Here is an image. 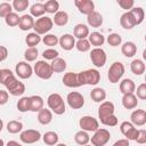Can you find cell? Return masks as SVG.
I'll list each match as a JSON object with an SVG mask.
<instances>
[{
	"label": "cell",
	"instance_id": "ba28073f",
	"mask_svg": "<svg viewBox=\"0 0 146 146\" xmlns=\"http://www.w3.org/2000/svg\"><path fill=\"white\" fill-rule=\"evenodd\" d=\"M90 60L95 67H103L106 64L107 56L103 48H94L90 50Z\"/></svg>",
	"mask_w": 146,
	"mask_h": 146
},
{
	"label": "cell",
	"instance_id": "603a6c76",
	"mask_svg": "<svg viewBox=\"0 0 146 146\" xmlns=\"http://www.w3.org/2000/svg\"><path fill=\"white\" fill-rule=\"evenodd\" d=\"M88 41L91 46H94L95 48H102V46L105 42V36L100 33V32H91L88 35Z\"/></svg>",
	"mask_w": 146,
	"mask_h": 146
},
{
	"label": "cell",
	"instance_id": "be15d7a7",
	"mask_svg": "<svg viewBox=\"0 0 146 146\" xmlns=\"http://www.w3.org/2000/svg\"><path fill=\"white\" fill-rule=\"evenodd\" d=\"M83 146H92V145H90V144H87V145H83Z\"/></svg>",
	"mask_w": 146,
	"mask_h": 146
},
{
	"label": "cell",
	"instance_id": "7c38bea8",
	"mask_svg": "<svg viewBox=\"0 0 146 146\" xmlns=\"http://www.w3.org/2000/svg\"><path fill=\"white\" fill-rule=\"evenodd\" d=\"M41 133L39 130L35 129H27V130H23L19 133V139L22 143L24 144H34L36 141H39L41 139Z\"/></svg>",
	"mask_w": 146,
	"mask_h": 146
},
{
	"label": "cell",
	"instance_id": "7402d4cb",
	"mask_svg": "<svg viewBox=\"0 0 146 146\" xmlns=\"http://www.w3.org/2000/svg\"><path fill=\"white\" fill-rule=\"evenodd\" d=\"M89 27L86 25V24H82V23H79L74 26L73 29V36L78 40L80 39H87L88 35H89Z\"/></svg>",
	"mask_w": 146,
	"mask_h": 146
},
{
	"label": "cell",
	"instance_id": "f6af8a7d",
	"mask_svg": "<svg viewBox=\"0 0 146 146\" xmlns=\"http://www.w3.org/2000/svg\"><path fill=\"white\" fill-rule=\"evenodd\" d=\"M106 41L111 47H117V46H121L122 43V36L117 33H111L107 36Z\"/></svg>",
	"mask_w": 146,
	"mask_h": 146
},
{
	"label": "cell",
	"instance_id": "8992f818",
	"mask_svg": "<svg viewBox=\"0 0 146 146\" xmlns=\"http://www.w3.org/2000/svg\"><path fill=\"white\" fill-rule=\"evenodd\" d=\"M111 139V133L105 128H98L90 138L92 146H105Z\"/></svg>",
	"mask_w": 146,
	"mask_h": 146
},
{
	"label": "cell",
	"instance_id": "1f68e13d",
	"mask_svg": "<svg viewBox=\"0 0 146 146\" xmlns=\"http://www.w3.org/2000/svg\"><path fill=\"white\" fill-rule=\"evenodd\" d=\"M41 138H42L43 143L46 145H48V146H55V145H57L58 144V139H59L58 135L55 131H47V132L43 133V136Z\"/></svg>",
	"mask_w": 146,
	"mask_h": 146
},
{
	"label": "cell",
	"instance_id": "4fadbf2b",
	"mask_svg": "<svg viewBox=\"0 0 146 146\" xmlns=\"http://www.w3.org/2000/svg\"><path fill=\"white\" fill-rule=\"evenodd\" d=\"M115 112V107L114 104L110 100H104L103 103H100L99 107H98V117L100 120V123L108 116L113 115Z\"/></svg>",
	"mask_w": 146,
	"mask_h": 146
},
{
	"label": "cell",
	"instance_id": "8d00e7d4",
	"mask_svg": "<svg viewBox=\"0 0 146 146\" xmlns=\"http://www.w3.org/2000/svg\"><path fill=\"white\" fill-rule=\"evenodd\" d=\"M129 11L132 14V16H133V18H135L137 25H139V24H141V23L144 22L145 11H144V9H143L141 7H133V8H132L131 10H129Z\"/></svg>",
	"mask_w": 146,
	"mask_h": 146
},
{
	"label": "cell",
	"instance_id": "cb8c5ba5",
	"mask_svg": "<svg viewBox=\"0 0 146 146\" xmlns=\"http://www.w3.org/2000/svg\"><path fill=\"white\" fill-rule=\"evenodd\" d=\"M87 23L91 27H95V29L100 27L102 24H103V16H102V14L96 11V10L92 11L91 14H89L87 16Z\"/></svg>",
	"mask_w": 146,
	"mask_h": 146
},
{
	"label": "cell",
	"instance_id": "ab89813d",
	"mask_svg": "<svg viewBox=\"0 0 146 146\" xmlns=\"http://www.w3.org/2000/svg\"><path fill=\"white\" fill-rule=\"evenodd\" d=\"M41 41L44 43V46H48V47L52 48V47L58 44V36L55 35V34L48 33V34H44V36L41 39Z\"/></svg>",
	"mask_w": 146,
	"mask_h": 146
},
{
	"label": "cell",
	"instance_id": "d6a6232c",
	"mask_svg": "<svg viewBox=\"0 0 146 146\" xmlns=\"http://www.w3.org/2000/svg\"><path fill=\"white\" fill-rule=\"evenodd\" d=\"M44 7H43V3L41 2H35L33 3L31 7H30V15L34 18H40L44 15Z\"/></svg>",
	"mask_w": 146,
	"mask_h": 146
},
{
	"label": "cell",
	"instance_id": "7dc6e473",
	"mask_svg": "<svg viewBox=\"0 0 146 146\" xmlns=\"http://www.w3.org/2000/svg\"><path fill=\"white\" fill-rule=\"evenodd\" d=\"M24 92H25V84H24L22 81H18V83H17L11 90L8 91V94H10V95H13V96H16V97L22 96Z\"/></svg>",
	"mask_w": 146,
	"mask_h": 146
},
{
	"label": "cell",
	"instance_id": "277c9868",
	"mask_svg": "<svg viewBox=\"0 0 146 146\" xmlns=\"http://www.w3.org/2000/svg\"><path fill=\"white\" fill-rule=\"evenodd\" d=\"M52 26H54L52 18L48 16H42L40 18H36V21H34L33 30L36 34L44 35V34H48V32L52 29Z\"/></svg>",
	"mask_w": 146,
	"mask_h": 146
},
{
	"label": "cell",
	"instance_id": "7bdbcfd3",
	"mask_svg": "<svg viewBox=\"0 0 146 146\" xmlns=\"http://www.w3.org/2000/svg\"><path fill=\"white\" fill-rule=\"evenodd\" d=\"M17 110L21 113H25L30 111V98L29 97H21L17 102Z\"/></svg>",
	"mask_w": 146,
	"mask_h": 146
},
{
	"label": "cell",
	"instance_id": "8fae6325",
	"mask_svg": "<svg viewBox=\"0 0 146 146\" xmlns=\"http://www.w3.org/2000/svg\"><path fill=\"white\" fill-rule=\"evenodd\" d=\"M120 131L125 137V139H128V140H136V138L138 136L139 129H137L131 122L123 121L120 124Z\"/></svg>",
	"mask_w": 146,
	"mask_h": 146
},
{
	"label": "cell",
	"instance_id": "c3c4849f",
	"mask_svg": "<svg viewBox=\"0 0 146 146\" xmlns=\"http://www.w3.org/2000/svg\"><path fill=\"white\" fill-rule=\"evenodd\" d=\"M13 13V6L9 2H1L0 3V17L5 18L7 15Z\"/></svg>",
	"mask_w": 146,
	"mask_h": 146
},
{
	"label": "cell",
	"instance_id": "52a82bcc",
	"mask_svg": "<svg viewBox=\"0 0 146 146\" xmlns=\"http://www.w3.org/2000/svg\"><path fill=\"white\" fill-rule=\"evenodd\" d=\"M79 125L81 128V130L90 132V131H96L99 128V121L91 116V115H84L79 120Z\"/></svg>",
	"mask_w": 146,
	"mask_h": 146
},
{
	"label": "cell",
	"instance_id": "3957f363",
	"mask_svg": "<svg viewBox=\"0 0 146 146\" xmlns=\"http://www.w3.org/2000/svg\"><path fill=\"white\" fill-rule=\"evenodd\" d=\"M33 74H35L38 78L42 80H48L52 76L54 72L51 70V66L47 60H36V63L33 66Z\"/></svg>",
	"mask_w": 146,
	"mask_h": 146
},
{
	"label": "cell",
	"instance_id": "816d5d0a",
	"mask_svg": "<svg viewBox=\"0 0 146 146\" xmlns=\"http://www.w3.org/2000/svg\"><path fill=\"white\" fill-rule=\"evenodd\" d=\"M117 5H119L122 9L129 11V10H131V9L133 8L135 1H133V0H117Z\"/></svg>",
	"mask_w": 146,
	"mask_h": 146
},
{
	"label": "cell",
	"instance_id": "680465c9",
	"mask_svg": "<svg viewBox=\"0 0 146 146\" xmlns=\"http://www.w3.org/2000/svg\"><path fill=\"white\" fill-rule=\"evenodd\" d=\"M6 146H23V145L19 144L18 141H16V140H9V141L6 144Z\"/></svg>",
	"mask_w": 146,
	"mask_h": 146
},
{
	"label": "cell",
	"instance_id": "6f0895ef",
	"mask_svg": "<svg viewBox=\"0 0 146 146\" xmlns=\"http://www.w3.org/2000/svg\"><path fill=\"white\" fill-rule=\"evenodd\" d=\"M112 146H130V144H129V140H128V139L123 138V139L116 140Z\"/></svg>",
	"mask_w": 146,
	"mask_h": 146
},
{
	"label": "cell",
	"instance_id": "d4e9b609",
	"mask_svg": "<svg viewBox=\"0 0 146 146\" xmlns=\"http://www.w3.org/2000/svg\"><path fill=\"white\" fill-rule=\"evenodd\" d=\"M121 52L123 54V56L131 58L137 54V46L135 42L132 41H127L121 46Z\"/></svg>",
	"mask_w": 146,
	"mask_h": 146
},
{
	"label": "cell",
	"instance_id": "5b68a950",
	"mask_svg": "<svg viewBox=\"0 0 146 146\" xmlns=\"http://www.w3.org/2000/svg\"><path fill=\"white\" fill-rule=\"evenodd\" d=\"M124 71H125L124 65L121 62H114L110 66L108 72H107V78H108L110 82L111 83H117L122 79Z\"/></svg>",
	"mask_w": 146,
	"mask_h": 146
},
{
	"label": "cell",
	"instance_id": "ac0fdd59",
	"mask_svg": "<svg viewBox=\"0 0 146 146\" xmlns=\"http://www.w3.org/2000/svg\"><path fill=\"white\" fill-rule=\"evenodd\" d=\"M120 25H121L123 29H125V30H131V29H133L137 24H136V21H135V18H133L132 14H131L130 11H125V13H123V14L121 15V17H120Z\"/></svg>",
	"mask_w": 146,
	"mask_h": 146
},
{
	"label": "cell",
	"instance_id": "44dd1931",
	"mask_svg": "<svg viewBox=\"0 0 146 146\" xmlns=\"http://www.w3.org/2000/svg\"><path fill=\"white\" fill-rule=\"evenodd\" d=\"M30 98V111L31 112H39L44 106V100L39 95H32Z\"/></svg>",
	"mask_w": 146,
	"mask_h": 146
},
{
	"label": "cell",
	"instance_id": "2e32d148",
	"mask_svg": "<svg viewBox=\"0 0 146 146\" xmlns=\"http://www.w3.org/2000/svg\"><path fill=\"white\" fill-rule=\"evenodd\" d=\"M58 44L64 50H72L75 47V38L70 33H65L58 38Z\"/></svg>",
	"mask_w": 146,
	"mask_h": 146
},
{
	"label": "cell",
	"instance_id": "5bb4252c",
	"mask_svg": "<svg viewBox=\"0 0 146 146\" xmlns=\"http://www.w3.org/2000/svg\"><path fill=\"white\" fill-rule=\"evenodd\" d=\"M75 7L83 15H89L92 11H95V3L91 0H75L74 1Z\"/></svg>",
	"mask_w": 146,
	"mask_h": 146
},
{
	"label": "cell",
	"instance_id": "bcb514c9",
	"mask_svg": "<svg viewBox=\"0 0 146 146\" xmlns=\"http://www.w3.org/2000/svg\"><path fill=\"white\" fill-rule=\"evenodd\" d=\"M58 55H59V52L55 48H48V49L43 50V52H42L43 60H54L55 58L59 57Z\"/></svg>",
	"mask_w": 146,
	"mask_h": 146
},
{
	"label": "cell",
	"instance_id": "91938a15",
	"mask_svg": "<svg viewBox=\"0 0 146 146\" xmlns=\"http://www.w3.org/2000/svg\"><path fill=\"white\" fill-rule=\"evenodd\" d=\"M2 129H3V121L0 119V132L2 131Z\"/></svg>",
	"mask_w": 146,
	"mask_h": 146
},
{
	"label": "cell",
	"instance_id": "e0dca14e",
	"mask_svg": "<svg viewBox=\"0 0 146 146\" xmlns=\"http://www.w3.org/2000/svg\"><path fill=\"white\" fill-rule=\"evenodd\" d=\"M63 83H64V86H66L68 88H79V87H81V84L79 82L78 73H74V72L65 73L64 76H63Z\"/></svg>",
	"mask_w": 146,
	"mask_h": 146
},
{
	"label": "cell",
	"instance_id": "ee69618b",
	"mask_svg": "<svg viewBox=\"0 0 146 146\" xmlns=\"http://www.w3.org/2000/svg\"><path fill=\"white\" fill-rule=\"evenodd\" d=\"M11 6H13V9H15L17 13H22L25 9H27V7L30 6V2L29 0H14Z\"/></svg>",
	"mask_w": 146,
	"mask_h": 146
},
{
	"label": "cell",
	"instance_id": "e575fe53",
	"mask_svg": "<svg viewBox=\"0 0 146 146\" xmlns=\"http://www.w3.org/2000/svg\"><path fill=\"white\" fill-rule=\"evenodd\" d=\"M7 131L9 133H21L23 131V123L17 120H11L7 123Z\"/></svg>",
	"mask_w": 146,
	"mask_h": 146
},
{
	"label": "cell",
	"instance_id": "ffe728a7",
	"mask_svg": "<svg viewBox=\"0 0 146 146\" xmlns=\"http://www.w3.org/2000/svg\"><path fill=\"white\" fill-rule=\"evenodd\" d=\"M120 91L122 95H125V94H135V90H136V84L133 82V80L131 79H123L120 81Z\"/></svg>",
	"mask_w": 146,
	"mask_h": 146
},
{
	"label": "cell",
	"instance_id": "f5cc1de1",
	"mask_svg": "<svg viewBox=\"0 0 146 146\" xmlns=\"http://www.w3.org/2000/svg\"><path fill=\"white\" fill-rule=\"evenodd\" d=\"M117 122H119V121H117L116 115L113 114V115L106 117V119L102 122V124H104V125H106V127H115V125L117 124Z\"/></svg>",
	"mask_w": 146,
	"mask_h": 146
},
{
	"label": "cell",
	"instance_id": "836d02e7",
	"mask_svg": "<svg viewBox=\"0 0 146 146\" xmlns=\"http://www.w3.org/2000/svg\"><path fill=\"white\" fill-rule=\"evenodd\" d=\"M74 141L80 145V146H83V145H87L89 144L90 141V136L87 131H83V130H79L78 132H75L74 135Z\"/></svg>",
	"mask_w": 146,
	"mask_h": 146
},
{
	"label": "cell",
	"instance_id": "94428289",
	"mask_svg": "<svg viewBox=\"0 0 146 146\" xmlns=\"http://www.w3.org/2000/svg\"><path fill=\"white\" fill-rule=\"evenodd\" d=\"M0 146H5V141L1 138H0Z\"/></svg>",
	"mask_w": 146,
	"mask_h": 146
},
{
	"label": "cell",
	"instance_id": "9c48e42d",
	"mask_svg": "<svg viewBox=\"0 0 146 146\" xmlns=\"http://www.w3.org/2000/svg\"><path fill=\"white\" fill-rule=\"evenodd\" d=\"M15 73L16 75L19 78V79H23V80H26V79H30L33 74V67L25 60H22V62H18L15 66Z\"/></svg>",
	"mask_w": 146,
	"mask_h": 146
},
{
	"label": "cell",
	"instance_id": "60d3db41",
	"mask_svg": "<svg viewBox=\"0 0 146 146\" xmlns=\"http://www.w3.org/2000/svg\"><path fill=\"white\" fill-rule=\"evenodd\" d=\"M39 56V51L36 49V47H33V48H27L25 51H24V58H25V62H34Z\"/></svg>",
	"mask_w": 146,
	"mask_h": 146
},
{
	"label": "cell",
	"instance_id": "9f6ffc18",
	"mask_svg": "<svg viewBox=\"0 0 146 146\" xmlns=\"http://www.w3.org/2000/svg\"><path fill=\"white\" fill-rule=\"evenodd\" d=\"M7 57H8V49L5 46H0V63L6 60Z\"/></svg>",
	"mask_w": 146,
	"mask_h": 146
},
{
	"label": "cell",
	"instance_id": "681fc988",
	"mask_svg": "<svg viewBox=\"0 0 146 146\" xmlns=\"http://www.w3.org/2000/svg\"><path fill=\"white\" fill-rule=\"evenodd\" d=\"M136 92V97L140 100H145L146 99V83H140L137 87V90H135Z\"/></svg>",
	"mask_w": 146,
	"mask_h": 146
},
{
	"label": "cell",
	"instance_id": "f35d334b",
	"mask_svg": "<svg viewBox=\"0 0 146 146\" xmlns=\"http://www.w3.org/2000/svg\"><path fill=\"white\" fill-rule=\"evenodd\" d=\"M19 19H21V17L18 16V14L17 13H10L9 15H7L6 17H5V22H6V24L8 25V26H10V27H15V26H18V24H19Z\"/></svg>",
	"mask_w": 146,
	"mask_h": 146
},
{
	"label": "cell",
	"instance_id": "db71d44e",
	"mask_svg": "<svg viewBox=\"0 0 146 146\" xmlns=\"http://www.w3.org/2000/svg\"><path fill=\"white\" fill-rule=\"evenodd\" d=\"M135 141H137V144H139V145L146 144V130L145 129H139L138 136H137Z\"/></svg>",
	"mask_w": 146,
	"mask_h": 146
},
{
	"label": "cell",
	"instance_id": "484cf974",
	"mask_svg": "<svg viewBox=\"0 0 146 146\" xmlns=\"http://www.w3.org/2000/svg\"><path fill=\"white\" fill-rule=\"evenodd\" d=\"M90 98L95 103H103L106 99V91H105V89L100 88V87H95L90 91Z\"/></svg>",
	"mask_w": 146,
	"mask_h": 146
},
{
	"label": "cell",
	"instance_id": "9a60e30c",
	"mask_svg": "<svg viewBox=\"0 0 146 146\" xmlns=\"http://www.w3.org/2000/svg\"><path fill=\"white\" fill-rule=\"evenodd\" d=\"M130 122L135 127H143L146 124V112L145 110H135L130 114Z\"/></svg>",
	"mask_w": 146,
	"mask_h": 146
},
{
	"label": "cell",
	"instance_id": "b9f144b4",
	"mask_svg": "<svg viewBox=\"0 0 146 146\" xmlns=\"http://www.w3.org/2000/svg\"><path fill=\"white\" fill-rule=\"evenodd\" d=\"M75 48L80 52H87V51H90L91 44L89 43L88 39H80V40L75 41Z\"/></svg>",
	"mask_w": 146,
	"mask_h": 146
},
{
	"label": "cell",
	"instance_id": "f1b7e54d",
	"mask_svg": "<svg viewBox=\"0 0 146 146\" xmlns=\"http://www.w3.org/2000/svg\"><path fill=\"white\" fill-rule=\"evenodd\" d=\"M130 70L135 75H141L145 72V63L143 59L136 58L130 63Z\"/></svg>",
	"mask_w": 146,
	"mask_h": 146
},
{
	"label": "cell",
	"instance_id": "83f0119b",
	"mask_svg": "<svg viewBox=\"0 0 146 146\" xmlns=\"http://www.w3.org/2000/svg\"><path fill=\"white\" fill-rule=\"evenodd\" d=\"M38 121H39V123H41L43 125L49 124L52 121V112L50 110L43 107L41 111L38 112Z\"/></svg>",
	"mask_w": 146,
	"mask_h": 146
},
{
	"label": "cell",
	"instance_id": "7a4b0ae2",
	"mask_svg": "<svg viewBox=\"0 0 146 146\" xmlns=\"http://www.w3.org/2000/svg\"><path fill=\"white\" fill-rule=\"evenodd\" d=\"M47 105L49 107V110L57 114V115H62L65 113L66 111V105H65V102L63 99V97L57 94V92H54V94H50L47 98Z\"/></svg>",
	"mask_w": 146,
	"mask_h": 146
},
{
	"label": "cell",
	"instance_id": "f907efd6",
	"mask_svg": "<svg viewBox=\"0 0 146 146\" xmlns=\"http://www.w3.org/2000/svg\"><path fill=\"white\" fill-rule=\"evenodd\" d=\"M13 75H14V73L9 68H0V83L1 84H5L6 81L10 76H13Z\"/></svg>",
	"mask_w": 146,
	"mask_h": 146
},
{
	"label": "cell",
	"instance_id": "d590c367",
	"mask_svg": "<svg viewBox=\"0 0 146 146\" xmlns=\"http://www.w3.org/2000/svg\"><path fill=\"white\" fill-rule=\"evenodd\" d=\"M25 42L29 46V48H33L35 46H38L41 42V35L36 34L35 32H31L26 35L25 38Z\"/></svg>",
	"mask_w": 146,
	"mask_h": 146
},
{
	"label": "cell",
	"instance_id": "d6986e66",
	"mask_svg": "<svg viewBox=\"0 0 146 146\" xmlns=\"http://www.w3.org/2000/svg\"><path fill=\"white\" fill-rule=\"evenodd\" d=\"M122 106L125 110H133L138 106V98L135 94H125L122 96Z\"/></svg>",
	"mask_w": 146,
	"mask_h": 146
},
{
	"label": "cell",
	"instance_id": "4dcf8cb0",
	"mask_svg": "<svg viewBox=\"0 0 146 146\" xmlns=\"http://www.w3.org/2000/svg\"><path fill=\"white\" fill-rule=\"evenodd\" d=\"M67 22H68V14L63 10H58L52 18V23L57 26H65Z\"/></svg>",
	"mask_w": 146,
	"mask_h": 146
},
{
	"label": "cell",
	"instance_id": "11a10c76",
	"mask_svg": "<svg viewBox=\"0 0 146 146\" xmlns=\"http://www.w3.org/2000/svg\"><path fill=\"white\" fill-rule=\"evenodd\" d=\"M9 99V94L7 90H0V105H5L7 104Z\"/></svg>",
	"mask_w": 146,
	"mask_h": 146
},
{
	"label": "cell",
	"instance_id": "4316f807",
	"mask_svg": "<svg viewBox=\"0 0 146 146\" xmlns=\"http://www.w3.org/2000/svg\"><path fill=\"white\" fill-rule=\"evenodd\" d=\"M33 25H34V18L31 16V15H23L19 19V24H18V27L22 30V31H29L31 29H33Z\"/></svg>",
	"mask_w": 146,
	"mask_h": 146
},
{
	"label": "cell",
	"instance_id": "74e56055",
	"mask_svg": "<svg viewBox=\"0 0 146 146\" xmlns=\"http://www.w3.org/2000/svg\"><path fill=\"white\" fill-rule=\"evenodd\" d=\"M44 11L48 14H56L59 9V2L57 0H48L46 3H43Z\"/></svg>",
	"mask_w": 146,
	"mask_h": 146
},
{
	"label": "cell",
	"instance_id": "6da1fadb",
	"mask_svg": "<svg viewBox=\"0 0 146 146\" xmlns=\"http://www.w3.org/2000/svg\"><path fill=\"white\" fill-rule=\"evenodd\" d=\"M79 82L81 86H96L100 81V73L96 68H88L78 73Z\"/></svg>",
	"mask_w": 146,
	"mask_h": 146
},
{
	"label": "cell",
	"instance_id": "6125c7cd",
	"mask_svg": "<svg viewBox=\"0 0 146 146\" xmlns=\"http://www.w3.org/2000/svg\"><path fill=\"white\" fill-rule=\"evenodd\" d=\"M55 146H67L66 144H57V145H55Z\"/></svg>",
	"mask_w": 146,
	"mask_h": 146
},
{
	"label": "cell",
	"instance_id": "f546056e",
	"mask_svg": "<svg viewBox=\"0 0 146 146\" xmlns=\"http://www.w3.org/2000/svg\"><path fill=\"white\" fill-rule=\"evenodd\" d=\"M51 70L54 73H62L66 70V60L62 57H57L50 63Z\"/></svg>",
	"mask_w": 146,
	"mask_h": 146
},
{
	"label": "cell",
	"instance_id": "30bf717a",
	"mask_svg": "<svg viewBox=\"0 0 146 146\" xmlns=\"http://www.w3.org/2000/svg\"><path fill=\"white\" fill-rule=\"evenodd\" d=\"M66 102H67V104L71 108L80 110L84 105V97L82 96V94H80L78 91H71V92L67 94Z\"/></svg>",
	"mask_w": 146,
	"mask_h": 146
}]
</instances>
